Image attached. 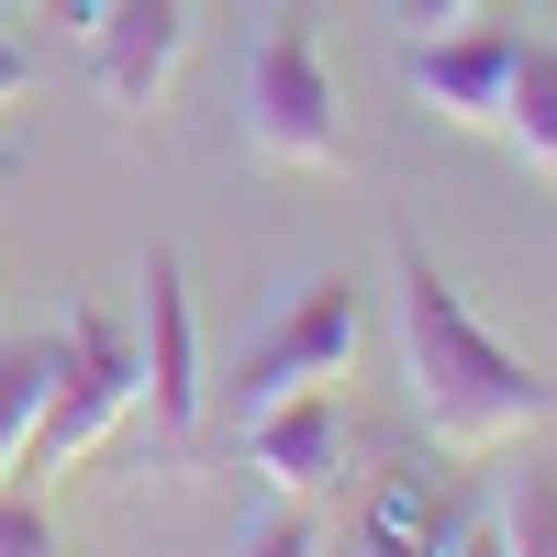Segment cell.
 Segmentation results:
<instances>
[{
	"label": "cell",
	"instance_id": "13",
	"mask_svg": "<svg viewBox=\"0 0 557 557\" xmlns=\"http://www.w3.org/2000/svg\"><path fill=\"white\" fill-rule=\"evenodd\" d=\"M235 557H323V546H312V513H301V502H268V513L235 535Z\"/></svg>",
	"mask_w": 557,
	"mask_h": 557
},
{
	"label": "cell",
	"instance_id": "14",
	"mask_svg": "<svg viewBox=\"0 0 557 557\" xmlns=\"http://www.w3.org/2000/svg\"><path fill=\"white\" fill-rule=\"evenodd\" d=\"M0 557H67L57 524H45V502H23L12 480H0Z\"/></svg>",
	"mask_w": 557,
	"mask_h": 557
},
{
	"label": "cell",
	"instance_id": "8",
	"mask_svg": "<svg viewBox=\"0 0 557 557\" xmlns=\"http://www.w3.org/2000/svg\"><path fill=\"white\" fill-rule=\"evenodd\" d=\"M246 469H257V491H278V502L335 491V480H346V412H335V391H290V401L246 412Z\"/></svg>",
	"mask_w": 557,
	"mask_h": 557
},
{
	"label": "cell",
	"instance_id": "16",
	"mask_svg": "<svg viewBox=\"0 0 557 557\" xmlns=\"http://www.w3.org/2000/svg\"><path fill=\"white\" fill-rule=\"evenodd\" d=\"M391 12H401L412 34H457V23H469V12H480V0H391Z\"/></svg>",
	"mask_w": 557,
	"mask_h": 557
},
{
	"label": "cell",
	"instance_id": "18",
	"mask_svg": "<svg viewBox=\"0 0 557 557\" xmlns=\"http://www.w3.org/2000/svg\"><path fill=\"white\" fill-rule=\"evenodd\" d=\"M457 557H502V535H491V524H469V535H457Z\"/></svg>",
	"mask_w": 557,
	"mask_h": 557
},
{
	"label": "cell",
	"instance_id": "4",
	"mask_svg": "<svg viewBox=\"0 0 557 557\" xmlns=\"http://www.w3.org/2000/svg\"><path fill=\"white\" fill-rule=\"evenodd\" d=\"M357 335H368V312H357L346 278H301V290L246 335V357H235V424H246V412H268V401H290V391L346 380Z\"/></svg>",
	"mask_w": 557,
	"mask_h": 557
},
{
	"label": "cell",
	"instance_id": "6",
	"mask_svg": "<svg viewBox=\"0 0 557 557\" xmlns=\"http://www.w3.org/2000/svg\"><path fill=\"white\" fill-rule=\"evenodd\" d=\"M78 45H89V89L112 112H157L178 57H190V0H101V23Z\"/></svg>",
	"mask_w": 557,
	"mask_h": 557
},
{
	"label": "cell",
	"instance_id": "9",
	"mask_svg": "<svg viewBox=\"0 0 557 557\" xmlns=\"http://www.w3.org/2000/svg\"><path fill=\"white\" fill-rule=\"evenodd\" d=\"M457 535H469V502L435 491L424 469L380 480V502H368V557H457Z\"/></svg>",
	"mask_w": 557,
	"mask_h": 557
},
{
	"label": "cell",
	"instance_id": "7",
	"mask_svg": "<svg viewBox=\"0 0 557 557\" xmlns=\"http://www.w3.org/2000/svg\"><path fill=\"white\" fill-rule=\"evenodd\" d=\"M524 45L513 23H457V34H412V89L446 112V123H469V134H502V101H513V67H524Z\"/></svg>",
	"mask_w": 557,
	"mask_h": 557
},
{
	"label": "cell",
	"instance_id": "3",
	"mask_svg": "<svg viewBox=\"0 0 557 557\" xmlns=\"http://www.w3.org/2000/svg\"><path fill=\"white\" fill-rule=\"evenodd\" d=\"M134 401H146L134 335H123L101 301H78V312H67V346H57V391H45V424H34V457H23V469H67V457H89Z\"/></svg>",
	"mask_w": 557,
	"mask_h": 557
},
{
	"label": "cell",
	"instance_id": "15",
	"mask_svg": "<svg viewBox=\"0 0 557 557\" xmlns=\"http://www.w3.org/2000/svg\"><path fill=\"white\" fill-rule=\"evenodd\" d=\"M34 78H45V57H34V45L12 34V0H0V112H12V101H23Z\"/></svg>",
	"mask_w": 557,
	"mask_h": 557
},
{
	"label": "cell",
	"instance_id": "12",
	"mask_svg": "<svg viewBox=\"0 0 557 557\" xmlns=\"http://www.w3.org/2000/svg\"><path fill=\"white\" fill-rule=\"evenodd\" d=\"M491 535H502V557H557V469H524L513 502L491 513Z\"/></svg>",
	"mask_w": 557,
	"mask_h": 557
},
{
	"label": "cell",
	"instance_id": "5",
	"mask_svg": "<svg viewBox=\"0 0 557 557\" xmlns=\"http://www.w3.org/2000/svg\"><path fill=\"white\" fill-rule=\"evenodd\" d=\"M134 368H146V412L157 435H190L201 424V323H190V278H178L168 246H146V268H134Z\"/></svg>",
	"mask_w": 557,
	"mask_h": 557
},
{
	"label": "cell",
	"instance_id": "17",
	"mask_svg": "<svg viewBox=\"0 0 557 557\" xmlns=\"http://www.w3.org/2000/svg\"><path fill=\"white\" fill-rule=\"evenodd\" d=\"M23 12H34V23H67V34H89V23H101V0H23Z\"/></svg>",
	"mask_w": 557,
	"mask_h": 557
},
{
	"label": "cell",
	"instance_id": "10",
	"mask_svg": "<svg viewBox=\"0 0 557 557\" xmlns=\"http://www.w3.org/2000/svg\"><path fill=\"white\" fill-rule=\"evenodd\" d=\"M45 391H57V346H0V480H23Z\"/></svg>",
	"mask_w": 557,
	"mask_h": 557
},
{
	"label": "cell",
	"instance_id": "11",
	"mask_svg": "<svg viewBox=\"0 0 557 557\" xmlns=\"http://www.w3.org/2000/svg\"><path fill=\"white\" fill-rule=\"evenodd\" d=\"M502 134H513V157L557 178V45H524L513 67V101H502Z\"/></svg>",
	"mask_w": 557,
	"mask_h": 557
},
{
	"label": "cell",
	"instance_id": "2",
	"mask_svg": "<svg viewBox=\"0 0 557 557\" xmlns=\"http://www.w3.org/2000/svg\"><path fill=\"white\" fill-rule=\"evenodd\" d=\"M246 157L257 168H346V123H335V67L312 57L301 23H268L246 57Z\"/></svg>",
	"mask_w": 557,
	"mask_h": 557
},
{
	"label": "cell",
	"instance_id": "1",
	"mask_svg": "<svg viewBox=\"0 0 557 557\" xmlns=\"http://www.w3.org/2000/svg\"><path fill=\"white\" fill-rule=\"evenodd\" d=\"M391 268H401V380H412V412H424V435L446 457H491V446L557 424V380L502 346L412 235H391Z\"/></svg>",
	"mask_w": 557,
	"mask_h": 557
}]
</instances>
